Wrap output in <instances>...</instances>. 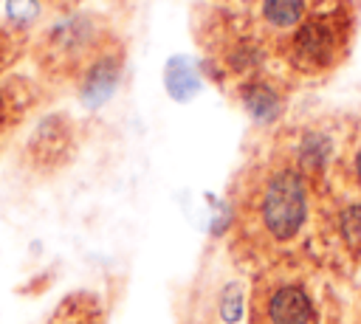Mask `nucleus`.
Here are the masks:
<instances>
[{
  "label": "nucleus",
  "instance_id": "4",
  "mask_svg": "<svg viewBox=\"0 0 361 324\" xmlns=\"http://www.w3.org/2000/svg\"><path fill=\"white\" fill-rule=\"evenodd\" d=\"M73 149H76V127L68 116L56 113L37 124V130L23 147V161L31 172L51 175L73 158Z\"/></svg>",
  "mask_w": 361,
  "mask_h": 324
},
{
  "label": "nucleus",
  "instance_id": "12",
  "mask_svg": "<svg viewBox=\"0 0 361 324\" xmlns=\"http://www.w3.org/2000/svg\"><path fill=\"white\" fill-rule=\"evenodd\" d=\"M8 23L11 28H20V25H28L37 20L39 14V0H8Z\"/></svg>",
  "mask_w": 361,
  "mask_h": 324
},
{
  "label": "nucleus",
  "instance_id": "8",
  "mask_svg": "<svg viewBox=\"0 0 361 324\" xmlns=\"http://www.w3.org/2000/svg\"><path fill=\"white\" fill-rule=\"evenodd\" d=\"M307 0H259V23L276 39L288 37L307 14Z\"/></svg>",
  "mask_w": 361,
  "mask_h": 324
},
{
  "label": "nucleus",
  "instance_id": "2",
  "mask_svg": "<svg viewBox=\"0 0 361 324\" xmlns=\"http://www.w3.org/2000/svg\"><path fill=\"white\" fill-rule=\"evenodd\" d=\"M113 39L116 37L102 17L71 14L39 34V39L34 42V62L51 82L76 85Z\"/></svg>",
  "mask_w": 361,
  "mask_h": 324
},
{
  "label": "nucleus",
  "instance_id": "3",
  "mask_svg": "<svg viewBox=\"0 0 361 324\" xmlns=\"http://www.w3.org/2000/svg\"><path fill=\"white\" fill-rule=\"evenodd\" d=\"M254 217L274 242H290L302 231L307 217V186L296 166H279L265 175L254 197Z\"/></svg>",
  "mask_w": 361,
  "mask_h": 324
},
{
  "label": "nucleus",
  "instance_id": "10",
  "mask_svg": "<svg viewBox=\"0 0 361 324\" xmlns=\"http://www.w3.org/2000/svg\"><path fill=\"white\" fill-rule=\"evenodd\" d=\"M48 324H99V307L90 296H68L56 310L54 316L48 318Z\"/></svg>",
  "mask_w": 361,
  "mask_h": 324
},
{
  "label": "nucleus",
  "instance_id": "7",
  "mask_svg": "<svg viewBox=\"0 0 361 324\" xmlns=\"http://www.w3.org/2000/svg\"><path fill=\"white\" fill-rule=\"evenodd\" d=\"M34 101H37V93L28 79L23 76L0 79V135L14 124H20Z\"/></svg>",
  "mask_w": 361,
  "mask_h": 324
},
{
  "label": "nucleus",
  "instance_id": "13",
  "mask_svg": "<svg viewBox=\"0 0 361 324\" xmlns=\"http://www.w3.org/2000/svg\"><path fill=\"white\" fill-rule=\"evenodd\" d=\"M341 237L350 248H361V206L341 211Z\"/></svg>",
  "mask_w": 361,
  "mask_h": 324
},
{
  "label": "nucleus",
  "instance_id": "14",
  "mask_svg": "<svg viewBox=\"0 0 361 324\" xmlns=\"http://www.w3.org/2000/svg\"><path fill=\"white\" fill-rule=\"evenodd\" d=\"M20 56V37L11 25H0V73Z\"/></svg>",
  "mask_w": 361,
  "mask_h": 324
},
{
  "label": "nucleus",
  "instance_id": "9",
  "mask_svg": "<svg viewBox=\"0 0 361 324\" xmlns=\"http://www.w3.org/2000/svg\"><path fill=\"white\" fill-rule=\"evenodd\" d=\"M243 104L257 121H274L282 113L285 99L276 90V85H271L265 79H251L243 85Z\"/></svg>",
  "mask_w": 361,
  "mask_h": 324
},
{
  "label": "nucleus",
  "instance_id": "6",
  "mask_svg": "<svg viewBox=\"0 0 361 324\" xmlns=\"http://www.w3.org/2000/svg\"><path fill=\"white\" fill-rule=\"evenodd\" d=\"M268 324H310L313 304L302 285H279L265 301Z\"/></svg>",
  "mask_w": 361,
  "mask_h": 324
},
{
  "label": "nucleus",
  "instance_id": "11",
  "mask_svg": "<svg viewBox=\"0 0 361 324\" xmlns=\"http://www.w3.org/2000/svg\"><path fill=\"white\" fill-rule=\"evenodd\" d=\"M166 87L175 99H189L197 90V76L186 59H172V65L166 68Z\"/></svg>",
  "mask_w": 361,
  "mask_h": 324
},
{
  "label": "nucleus",
  "instance_id": "16",
  "mask_svg": "<svg viewBox=\"0 0 361 324\" xmlns=\"http://www.w3.org/2000/svg\"><path fill=\"white\" fill-rule=\"evenodd\" d=\"M48 3H54V6H59V8H65L71 0H48Z\"/></svg>",
  "mask_w": 361,
  "mask_h": 324
},
{
  "label": "nucleus",
  "instance_id": "1",
  "mask_svg": "<svg viewBox=\"0 0 361 324\" xmlns=\"http://www.w3.org/2000/svg\"><path fill=\"white\" fill-rule=\"evenodd\" d=\"M355 31V11L350 0H322L307 8L305 20L276 42L279 56L296 73L316 76L336 65L350 51Z\"/></svg>",
  "mask_w": 361,
  "mask_h": 324
},
{
  "label": "nucleus",
  "instance_id": "5",
  "mask_svg": "<svg viewBox=\"0 0 361 324\" xmlns=\"http://www.w3.org/2000/svg\"><path fill=\"white\" fill-rule=\"evenodd\" d=\"M121 70H124V45H121V39H113L76 82L79 99L87 107H99L102 101H107L113 96V90L121 79Z\"/></svg>",
  "mask_w": 361,
  "mask_h": 324
},
{
  "label": "nucleus",
  "instance_id": "15",
  "mask_svg": "<svg viewBox=\"0 0 361 324\" xmlns=\"http://www.w3.org/2000/svg\"><path fill=\"white\" fill-rule=\"evenodd\" d=\"M350 175H353V180L361 186V141L353 147V152H350Z\"/></svg>",
  "mask_w": 361,
  "mask_h": 324
}]
</instances>
